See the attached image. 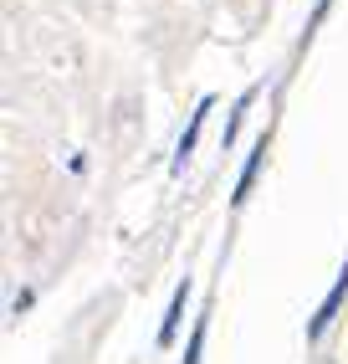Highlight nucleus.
Instances as JSON below:
<instances>
[{"label": "nucleus", "instance_id": "f257e3e1", "mask_svg": "<svg viewBox=\"0 0 348 364\" xmlns=\"http://www.w3.org/2000/svg\"><path fill=\"white\" fill-rule=\"evenodd\" d=\"M343 303H348V262L338 267V277H333V287H328V298H322V308L308 318V338H312V344H317L322 333H328V323L343 313Z\"/></svg>", "mask_w": 348, "mask_h": 364}, {"label": "nucleus", "instance_id": "f03ea898", "mask_svg": "<svg viewBox=\"0 0 348 364\" xmlns=\"http://www.w3.org/2000/svg\"><path fill=\"white\" fill-rule=\"evenodd\" d=\"M215 108V98H200L195 103V113H190V124H185V134H180V144H174V159H169V169L180 175V169L190 164V154H195V139H200V129H205V113Z\"/></svg>", "mask_w": 348, "mask_h": 364}, {"label": "nucleus", "instance_id": "7ed1b4c3", "mask_svg": "<svg viewBox=\"0 0 348 364\" xmlns=\"http://www.w3.org/2000/svg\"><path fill=\"white\" fill-rule=\"evenodd\" d=\"M261 159H266V134H256L251 154H246V164H241V180H236V190H231V205H246V200H251V185H256V175H261Z\"/></svg>", "mask_w": 348, "mask_h": 364}, {"label": "nucleus", "instance_id": "20e7f679", "mask_svg": "<svg viewBox=\"0 0 348 364\" xmlns=\"http://www.w3.org/2000/svg\"><path fill=\"white\" fill-rule=\"evenodd\" d=\"M185 303H190V277L174 287V298H169V313H164V323H159V349L174 344V333H180V318H185Z\"/></svg>", "mask_w": 348, "mask_h": 364}, {"label": "nucleus", "instance_id": "39448f33", "mask_svg": "<svg viewBox=\"0 0 348 364\" xmlns=\"http://www.w3.org/2000/svg\"><path fill=\"white\" fill-rule=\"evenodd\" d=\"M251 98H256V87H246L241 98H236V108H231V118H226V139H220L226 149L236 144V134H241V118H246V108H251Z\"/></svg>", "mask_w": 348, "mask_h": 364}, {"label": "nucleus", "instance_id": "423d86ee", "mask_svg": "<svg viewBox=\"0 0 348 364\" xmlns=\"http://www.w3.org/2000/svg\"><path fill=\"white\" fill-rule=\"evenodd\" d=\"M205 323H210V318H200V323H195L190 344H185V364H200V349H205Z\"/></svg>", "mask_w": 348, "mask_h": 364}, {"label": "nucleus", "instance_id": "0eeeda50", "mask_svg": "<svg viewBox=\"0 0 348 364\" xmlns=\"http://www.w3.org/2000/svg\"><path fill=\"white\" fill-rule=\"evenodd\" d=\"M333 11V0H317V11H312V21H308V31H303V41H312V31H317V21Z\"/></svg>", "mask_w": 348, "mask_h": 364}, {"label": "nucleus", "instance_id": "6e6552de", "mask_svg": "<svg viewBox=\"0 0 348 364\" xmlns=\"http://www.w3.org/2000/svg\"><path fill=\"white\" fill-rule=\"evenodd\" d=\"M36 303V293H31V287H21V293H16V303H11V313H26Z\"/></svg>", "mask_w": 348, "mask_h": 364}]
</instances>
